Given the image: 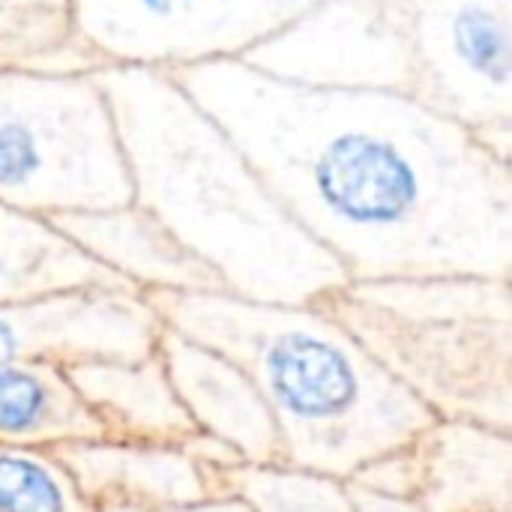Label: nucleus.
Here are the masks:
<instances>
[{"label": "nucleus", "mask_w": 512, "mask_h": 512, "mask_svg": "<svg viewBox=\"0 0 512 512\" xmlns=\"http://www.w3.org/2000/svg\"><path fill=\"white\" fill-rule=\"evenodd\" d=\"M0 512H99L48 447L0 444Z\"/></svg>", "instance_id": "obj_19"}, {"label": "nucleus", "mask_w": 512, "mask_h": 512, "mask_svg": "<svg viewBox=\"0 0 512 512\" xmlns=\"http://www.w3.org/2000/svg\"><path fill=\"white\" fill-rule=\"evenodd\" d=\"M156 354L192 426L243 462H279L276 423L246 372L219 351L162 327Z\"/></svg>", "instance_id": "obj_10"}, {"label": "nucleus", "mask_w": 512, "mask_h": 512, "mask_svg": "<svg viewBox=\"0 0 512 512\" xmlns=\"http://www.w3.org/2000/svg\"><path fill=\"white\" fill-rule=\"evenodd\" d=\"M348 282L512 279V159L396 90L285 81L246 60L171 72Z\"/></svg>", "instance_id": "obj_1"}, {"label": "nucleus", "mask_w": 512, "mask_h": 512, "mask_svg": "<svg viewBox=\"0 0 512 512\" xmlns=\"http://www.w3.org/2000/svg\"><path fill=\"white\" fill-rule=\"evenodd\" d=\"M81 252L141 294L222 291L216 276L135 201L51 219Z\"/></svg>", "instance_id": "obj_12"}, {"label": "nucleus", "mask_w": 512, "mask_h": 512, "mask_svg": "<svg viewBox=\"0 0 512 512\" xmlns=\"http://www.w3.org/2000/svg\"><path fill=\"white\" fill-rule=\"evenodd\" d=\"M243 60L285 81L414 96L408 45L375 0H318Z\"/></svg>", "instance_id": "obj_8"}, {"label": "nucleus", "mask_w": 512, "mask_h": 512, "mask_svg": "<svg viewBox=\"0 0 512 512\" xmlns=\"http://www.w3.org/2000/svg\"><path fill=\"white\" fill-rule=\"evenodd\" d=\"M66 375L99 420L105 438L180 444L198 432L183 411L159 354L78 363L69 366Z\"/></svg>", "instance_id": "obj_14"}, {"label": "nucleus", "mask_w": 512, "mask_h": 512, "mask_svg": "<svg viewBox=\"0 0 512 512\" xmlns=\"http://www.w3.org/2000/svg\"><path fill=\"white\" fill-rule=\"evenodd\" d=\"M105 438L66 369L33 360H0V444L60 447Z\"/></svg>", "instance_id": "obj_16"}, {"label": "nucleus", "mask_w": 512, "mask_h": 512, "mask_svg": "<svg viewBox=\"0 0 512 512\" xmlns=\"http://www.w3.org/2000/svg\"><path fill=\"white\" fill-rule=\"evenodd\" d=\"M162 321L135 288H66L0 306V360L60 369L156 354Z\"/></svg>", "instance_id": "obj_9"}, {"label": "nucleus", "mask_w": 512, "mask_h": 512, "mask_svg": "<svg viewBox=\"0 0 512 512\" xmlns=\"http://www.w3.org/2000/svg\"><path fill=\"white\" fill-rule=\"evenodd\" d=\"M321 306L435 420L512 432L510 279L348 282Z\"/></svg>", "instance_id": "obj_4"}, {"label": "nucleus", "mask_w": 512, "mask_h": 512, "mask_svg": "<svg viewBox=\"0 0 512 512\" xmlns=\"http://www.w3.org/2000/svg\"><path fill=\"white\" fill-rule=\"evenodd\" d=\"M132 201L153 213L219 282L255 303L309 306L348 285L276 201L228 132L174 81L141 66H96Z\"/></svg>", "instance_id": "obj_2"}, {"label": "nucleus", "mask_w": 512, "mask_h": 512, "mask_svg": "<svg viewBox=\"0 0 512 512\" xmlns=\"http://www.w3.org/2000/svg\"><path fill=\"white\" fill-rule=\"evenodd\" d=\"M219 492L249 512H357L348 480L291 462H240L219 471Z\"/></svg>", "instance_id": "obj_18"}, {"label": "nucleus", "mask_w": 512, "mask_h": 512, "mask_svg": "<svg viewBox=\"0 0 512 512\" xmlns=\"http://www.w3.org/2000/svg\"><path fill=\"white\" fill-rule=\"evenodd\" d=\"M351 486V498H354V510L357 512H429L417 498L411 495H384V492H372L363 486Z\"/></svg>", "instance_id": "obj_20"}, {"label": "nucleus", "mask_w": 512, "mask_h": 512, "mask_svg": "<svg viewBox=\"0 0 512 512\" xmlns=\"http://www.w3.org/2000/svg\"><path fill=\"white\" fill-rule=\"evenodd\" d=\"M414 495L429 512H512V432L435 420L411 444Z\"/></svg>", "instance_id": "obj_13"}, {"label": "nucleus", "mask_w": 512, "mask_h": 512, "mask_svg": "<svg viewBox=\"0 0 512 512\" xmlns=\"http://www.w3.org/2000/svg\"><path fill=\"white\" fill-rule=\"evenodd\" d=\"M0 66L45 72L96 69L75 39L69 0H0Z\"/></svg>", "instance_id": "obj_17"}, {"label": "nucleus", "mask_w": 512, "mask_h": 512, "mask_svg": "<svg viewBox=\"0 0 512 512\" xmlns=\"http://www.w3.org/2000/svg\"><path fill=\"white\" fill-rule=\"evenodd\" d=\"M99 512H249V507L234 495H210L174 507H99Z\"/></svg>", "instance_id": "obj_21"}, {"label": "nucleus", "mask_w": 512, "mask_h": 512, "mask_svg": "<svg viewBox=\"0 0 512 512\" xmlns=\"http://www.w3.org/2000/svg\"><path fill=\"white\" fill-rule=\"evenodd\" d=\"M96 285L132 288L81 252L51 219L0 204V306Z\"/></svg>", "instance_id": "obj_15"}, {"label": "nucleus", "mask_w": 512, "mask_h": 512, "mask_svg": "<svg viewBox=\"0 0 512 512\" xmlns=\"http://www.w3.org/2000/svg\"><path fill=\"white\" fill-rule=\"evenodd\" d=\"M126 201V159L93 69L0 66V204L57 219Z\"/></svg>", "instance_id": "obj_5"}, {"label": "nucleus", "mask_w": 512, "mask_h": 512, "mask_svg": "<svg viewBox=\"0 0 512 512\" xmlns=\"http://www.w3.org/2000/svg\"><path fill=\"white\" fill-rule=\"evenodd\" d=\"M399 27L414 96L512 159V0H375Z\"/></svg>", "instance_id": "obj_6"}, {"label": "nucleus", "mask_w": 512, "mask_h": 512, "mask_svg": "<svg viewBox=\"0 0 512 512\" xmlns=\"http://www.w3.org/2000/svg\"><path fill=\"white\" fill-rule=\"evenodd\" d=\"M147 300L162 327L246 372L276 423L279 462L351 480L435 423L321 303H255L228 291H150Z\"/></svg>", "instance_id": "obj_3"}, {"label": "nucleus", "mask_w": 512, "mask_h": 512, "mask_svg": "<svg viewBox=\"0 0 512 512\" xmlns=\"http://www.w3.org/2000/svg\"><path fill=\"white\" fill-rule=\"evenodd\" d=\"M318 0H69L78 45L96 66L177 72L243 60Z\"/></svg>", "instance_id": "obj_7"}, {"label": "nucleus", "mask_w": 512, "mask_h": 512, "mask_svg": "<svg viewBox=\"0 0 512 512\" xmlns=\"http://www.w3.org/2000/svg\"><path fill=\"white\" fill-rule=\"evenodd\" d=\"M78 489L99 507H174L219 492V474L180 444L93 438L54 447Z\"/></svg>", "instance_id": "obj_11"}]
</instances>
